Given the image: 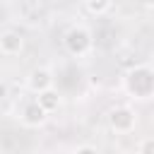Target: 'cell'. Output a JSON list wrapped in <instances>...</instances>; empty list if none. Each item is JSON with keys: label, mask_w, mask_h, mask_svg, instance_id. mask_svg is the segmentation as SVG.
Wrapping results in <instances>:
<instances>
[{"label": "cell", "mask_w": 154, "mask_h": 154, "mask_svg": "<svg viewBox=\"0 0 154 154\" xmlns=\"http://www.w3.org/2000/svg\"><path fill=\"white\" fill-rule=\"evenodd\" d=\"M24 51V36L17 29H2L0 31V53L7 58H14Z\"/></svg>", "instance_id": "obj_6"}, {"label": "cell", "mask_w": 154, "mask_h": 154, "mask_svg": "<svg viewBox=\"0 0 154 154\" xmlns=\"http://www.w3.org/2000/svg\"><path fill=\"white\" fill-rule=\"evenodd\" d=\"M72 154H101V149L94 147V144H79V147L72 149Z\"/></svg>", "instance_id": "obj_10"}, {"label": "cell", "mask_w": 154, "mask_h": 154, "mask_svg": "<svg viewBox=\"0 0 154 154\" xmlns=\"http://www.w3.org/2000/svg\"><path fill=\"white\" fill-rule=\"evenodd\" d=\"M137 154H154V137H144L137 142Z\"/></svg>", "instance_id": "obj_9"}, {"label": "cell", "mask_w": 154, "mask_h": 154, "mask_svg": "<svg viewBox=\"0 0 154 154\" xmlns=\"http://www.w3.org/2000/svg\"><path fill=\"white\" fill-rule=\"evenodd\" d=\"M123 91L135 101H149L154 96V67L149 63H140L125 70Z\"/></svg>", "instance_id": "obj_1"}, {"label": "cell", "mask_w": 154, "mask_h": 154, "mask_svg": "<svg viewBox=\"0 0 154 154\" xmlns=\"http://www.w3.org/2000/svg\"><path fill=\"white\" fill-rule=\"evenodd\" d=\"M63 48L72 58H84L94 51V31L84 24H72L63 34Z\"/></svg>", "instance_id": "obj_2"}, {"label": "cell", "mask_w": 154, "mask_h": 154, "mask_svg": "<svg viewBox=\"0 0 154 154\" xmlns=\"http://www.w3.org/2000/svg\"><path fill=\"white\" fill-rule=\"evenodd\" d=\"M7 91H10V87H7V82L0 77V99H5V96H7Z\"/></svg>", "instance_id": "obj_11"}, {"label": "cell", "mask_w": 154, "mask_h": 154, "mask_svg": "<svg viewBox=\"0 0 154 154\" xmlns=\"http://www.w3.org/2000/svg\"><path fill=\"white\" fill-rule=\"evenodd\" d=\"M41 108H43V113L48 116V113H55L60 106H63V96H60V91L53 87V89H46V91H41V94H36V99H34Z\"/></svg>", "instance_id": "obj_7"}, {"label": "cell", "mask_w": 154, "mask_h": 154, "mask_svg": "<svg viewBox=\"0 0 154 154\" xmlns=\"http://www.w3.org/2000/svg\"><path fill=\"white\" fill-rule=\"evenodd\" d=\"M82 7H84V12H89V14H94V17H103V14H108L116 5H113L111 0H84Z\"/></svg>", "instance_id": "obj_8"}, {"label": "cell", "mask_w": 154, "mask_h": 154, "mask_svg": "<svg viewBox=\"0 0 154 154\" xmlns=\"http://www.w3.org/2000/svg\"><path fill=\"white\" fill-rule=\"evenodd\" d=\"M106 120H108V128L116 132V135H128L137 128V113L132 106L128 103H118V106H111L108 113H106Z\"/></svg>", "instance_id": "obj_3"}, {"label": "cell", "mask_w": 154, "mask_h": 154, "mask_svg": "<svg viewBox=\"0 0 154 154\" xmlns=\"http://www.w3.org/2000/svg\"><path fill=\"white\" fill-rule=\"evenodd\" d=\"M53 70L46 67V65H38V67H31L29 75H26V89L34 91V94H41L46 89H53Z\"/></svg>", "instance_id": "obj_4"}, {"label": "cell", "mask_w": 154, "mask_h": 154, "mask_svg": "<svg viewBox=\"0 0 154 154\" xmlns=\"http://www.w3.org/2000/svg\"><path fill=\"white\" fill-rule=\"evenodd\" d=\"M17 116H19V123H22L24 128H41V125L48 120V116L43 113V108H41L34 99H31V101H24Z\"/></svg>", "instance_id": "obj_5"}]
</instances>
